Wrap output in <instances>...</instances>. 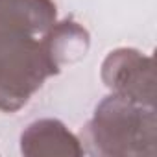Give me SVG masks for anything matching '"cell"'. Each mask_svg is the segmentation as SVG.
<instances>
[{
  "mask_svg": "<svg viewBox=\"0 0 157 157\" xmlns=\"http://www.w3.org/2000/svg\"><path fill=\"white\" fill-rule=\"evenodd\" d=\"M15 17L0 10V109L15 111L39 89L44 78L57 72L44 44Z\"/></svg>",
  "mask_w": 157,
  "mask_h": 157,
  "instance_id": "6da1fadb",
  "label": "cell"
}]
</instances>
